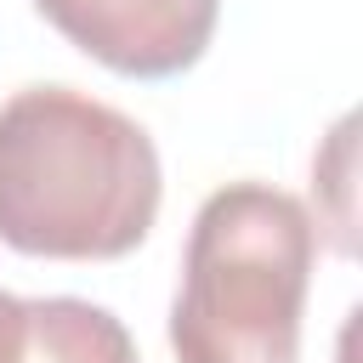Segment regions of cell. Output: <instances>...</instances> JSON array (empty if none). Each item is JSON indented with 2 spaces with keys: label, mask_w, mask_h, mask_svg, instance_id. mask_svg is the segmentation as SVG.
Returning a JSON list of instances; mask_svg holds the SVG:
<instances>
[{
  "label": "cell",
  "mask_w": 363,
  "mask_h": 363,
  "mask_svg": "<svg viewBox=\"0 0 363 363\" xmlns=\"http://www.w3.org/2000/svg\"><path fill=\"white\" fill-rule=\"evenodd\" d=\"M164 199L153 136L74 85L0 102V244L34 261H119Z\"/></svg>",
  "instance_id": "obj_1"
},
{
  "label": "cell",
  "mask_w": 363,
  "mask_h": 363,
  "mask_svg": "<svg viewBox=\"0 0 363 363\" xmlns=\"http://www.w3.org/2000/svg\"><path fill=\"white\" fill-rule=\"evenodd\" d=\"M23 335H28V301L0 289V363H23Z\"/></svg>",
  "instance_id": "obj_5"
},
{
  "label": "cell",
  "mask_w": 363,
  "mask_h": 363,
  "mask_svg": "<svg viewBox=\"0 0 363 363\" xmlns=\"http://www.w3.org/2000/svg\"><path fill=\"white\" fill-rule=\"evenodd\" d=\"M34 11L119 79H176L216 40L221 0H34Z\"/></svg>",
  "instance_id": "obj_3"
},
{
  "label": "cell",
  "mask_w": 363,
  "mask_h": 363,
  "mask_svg": "<svg viewBox=\"0 0 363 363\" xmlns=\"http://www.w3.org/2000/svg\"><path fill=\"white\" fill-rule=\"evenodd\" d=\"M318 261L312 210L272 182L216 187L182 250L170 301L176 363H301V318Z\"/></svg>",
  "instance_id": "obj_2"
},
{
  "label": "cell",
  "mask_w": 363,
  "mask_h": 363,
  "mask_svg": "<svg viewBox=\"0 0 363 363\" xmlns=\"http://www.w3.org/2000/svg\"><path fill=\"white\" fill-rule=\"evenodd\" d=\"M318 187H329L340 204H335V250L340 255H352L357 250V238H352V113L329 130V147L312 159V193Z\"/></svg>",
  "instance_id": "obj_4"
}]
</instances>
